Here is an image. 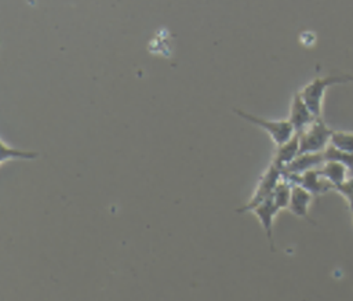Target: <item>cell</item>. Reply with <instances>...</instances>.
<instances>
[{"label": "cell", "mask_w": 353, "mask_h": 301, "mask_svg": "<svg viewBox=\"0 0 353 301\" xmlns=\"http://www.w3.org/2000/svg\"><path fill=\"white\" fill-rule=\"evenodd\" d=\"M349 81H353V76L327 75V76H321V77H314L307 84H305L298 93L301 94L302 99L306 102L309 109L313 112V115L316 117H321L325 91L332 86L346 84Z\"/></svg>", "instance_id": "6da1fadb"}, {"label": "cell", "mask_w": 353, "mask_h": 301, "mask_svg": "<svg viewBox=\"0 0 353 301\" xmlns=\"http://www.w3.org/2000/svg\"><path fill=\"white\" fill-rule=\"evenodd\" d=\"M233 112L240 119H243V120L259 127L261 130H263L270 137L274 146L285 144L287 141H290L296 134L288 119L272 120V119L256 116L254 113H248V112L241 110V109H233Z\"/></svg>", "instance_id": "7a4b0ae2"}, {"label": "cell", "mask_w": 353, "mask_h": 301, "mask_svg": "<svg viewBox=\"0 0 353 301\" xmlns=\"http://www.w3.org/2000/svg\"><path fill=\"white\" fill-rule=\"evenodd\" d=\"M332 128H330L321 117H317L309 127L301 131L299 139V153H321L330 145Z\"/></svg>", "instance_id": "3957f363"}, {"label": "cell", "mask_w": 353, "mask_h": 301, "mask_svg": "<svg viewBox=\"0 0 353 301\" xmlns=\"http://www.w3.org/2000/svg\"><path fill=\"white\" fill-rule=\"evenodd\" d=\"M283 170L270 163L268 168L263 171V174L259 177L256 186L251 195V197L247 200L244 206L237 208V213H248L254 206L263 202L265 199L270 197L277 184L283 179Z\"/></svg>", "instance_id": "277c9868"}, {"label": "cell", "mask_w": 353, "mask_h": 301, "mask_svg": "<svg viewBox=\"0 0 353 301\" xmlns=\"http://www.w3.org/2000/svg\"><path fill=\"white\" fill-rule=\"evenodd\" d=\"M284 178H287L291 184H296V185L303 186L312 195H314V197L321 196V195H324L330 191H334L332 185L321 175L320 168L309 170L306 173L296 174V175H284Z\"/></svg>", "instance_id": "5b68a950"}, {"label": "cell", "mask_w": 353, "mask_h": 301, "mask_svg": "<svg viewBox=\"0 0 353 301\" xmlns=\"http://www.w3.org/2000/svg\"><path fill=\"white\" fill-rule=\"evenodd\" d=\"M280 211H281V210L276 206V203L273 202L272 196L268 197V199H265L263 202L258 203L256 206H254V207L248 211V213L254 214V215L258 218V221H259V224H261V226H262V229H263V232H265V235H266V237H268V240H269V244H270V249H272V250H274L273 225H274V220H276V217H277V214H279Z\"/></svg>", "instance_id": "8992f818"}, {"label": "cell", "mask_w": 353, "mask_h": 301, "mask_svg": "<svg viewBox=\"0 0 353 301\" xmlns=\"http://www.w3.org/2000/svg\"><path fill=\"white\" fill-rule=\"evenodd\" d=\"M287 119L292 124L295 133L299 134L306 127H309L317 117L313 115V112L309 109L306 102L302 99L301 94L296 91L292 95V99L290 104V113Z\"/></svg>", "instance_id": "52a82bcc"}, {"label": "cell", "mask_w": 353, "mask_h": 301, "mask_svg": "<svg viewBox=\"0 0 353 301\" xmlns=\"http://www.w3.org/2000/svg\"><path fill=\"white\" fill-rule=\"evenodd\" d=\"M313 199H314V195H312L307 189H305L301 185L292 184L291 199H290V204H288L287 210H290V213L294 214L295 217L310 221L309 208L312 206Z\"/></svg>", "instance_id": "ba28073f"}, {"label": "cell", "mask_w": 353, "mask_h": 301, "mask_svg": "<svg viewBox=\"0 0 353 301\" xmlns=\"http://www.w3.org/2000/svg\"><path fill=\"white\" fill-rule=\"evenodd\" d=\"M324 155L321 153H299L284 170L283 175H296L309 170L320 168L324 163Z\"/></svg>", "instance_id": "9c48e42d"}, {"label": "cell", "mask_w": 353, "mask_h": 301, "mask_svg": "<svg viewBox=\"0 0 353 301\" xmlns=\"http://www.w3.org/2000/svg\"><path fill=\"white\" fill-rule=\"evenodd\" d=\"M298 155H299V139H298V135L295 134L285 144L276 146V150L270 163L284 170Z\"/></svg>", "instance_id": "30bf717a"}, {"label": "cell", "mask_w": 353, "mask_h": 301, "mask_svg": "<svg viewBox=\"0 0 353 301\" xmlns=\"http://www.w3.org/2000/svg\"><path fill=\"white\" fill-rule=\"evenodd\" d=\"M320 173L332 185V188L341 185L350 177V170L345 164L335 160H325L320 167Z\"/></svg>", "instance_id": "8fae6325"}, {"label": "cell", "mask_w": 353, "mask_h": 301, "mask_svg": "<svg viewBox=\"0 0 353 301\" xmlns=\"http://www.w3.org/2000/svg\"><path fill=\"white\" fill-rule=\"evenodd\" d=\"M39 156L37 152L33 150H23V149H18L15 146L8 145L4 139H1V157H0V163L6 164L8 160H32L36 159Z\"/></svg>", "instance_id": "7c38bea8"}, {"label": "cell", "mask_w": 353, "mask_h": 301, "mask_svg": "<svg viewBox=\"0 0 353 301\" xmlns=\"http://www.w3.org/2000/svg\"><path fill=\"white\" fill-rule=\"evenodd\" d=\"M291 191H292V184L287 178L283 177V179L277 184V186L274 188V191L272 193V199L280 210L288 208L290 199H291Z\"/></svg>", "instance_id": "4fadbf2b"}, {"label": "cell", "mask_w": 353, "mask_h": 301, "mask_svg": "<svg viewBox=\"0 0 353 301\" xmlns=\"http://www.w3.org/2000/svg\"><path fill=\"white\" fill-rule=\"evenodd\" d=\"M330 145L334 148L353 153V131H343V130H334L331 135Z\"/></svg>", "instance_id": "5bb4252c"}, {"label": "cell", "mask_w": 353, "mask_h": 301, "mask_svg": "<svg viewBox=\"0 0 353 301\" xmlns=\"http://www.w3.org/2000/svg\"><path fill=\"white\" fill-rule=\"evenodd\" d=\"M323 155H324V160L339 162V163L345 164L353 173V153H347V152L334 148L332 145H328L325 148V150L323 152Z\"/></svg>", "instance_id": "9a60e30c"}, {"label": "cell", "mask_w": 353, "mask_h": 301, "mask_svg": "<svg viewBox=\"0 0 353 301\" xmlns=\"http://www.w3.org/2000/svg\"><path fill=\"white\" fill-rule=\"evenodd\" d=\"M334 191L336 193H339L345 202H346V206L347 208L353 213V175H350L345 182H342L341 185L335 186Z\"/></svg>", "instance_id": "2e32d148"}]
</instances>
